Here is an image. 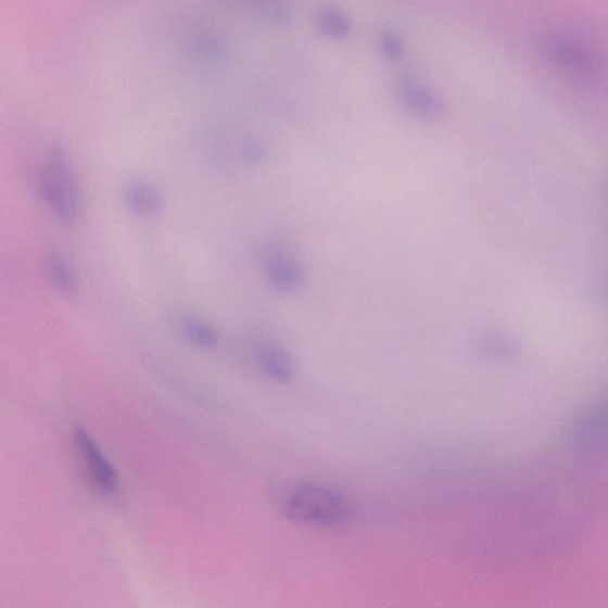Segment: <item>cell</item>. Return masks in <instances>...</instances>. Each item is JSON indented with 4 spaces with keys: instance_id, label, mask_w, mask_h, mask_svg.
I'll return each mask as SVG.
<instances>
[{
    "instance_id": "6da1fadb",
    "label": "cell",
    "mask_w": 608,
    "mask_h": 608,
    "mask_svg": "<svg viewBox=\"0 0 608 608\" xmlns=\"http://www.w3.org/2000/svg\"><path fill=\"white\" fill-rule=\"evenodd\" d=\"M37 190L43 204L62 225L74 226L80 219L81 194L73 164L65 149L53 145L46 154L37 177Z\"/></svg>"
},
{
    "instance_id": "7a4b0ae2",
    "label": "cell",
    "mask_w": 608,
    "mask_h": 608,
    "mask_svg": "<svg viewBox=\"0 0 608 608\" xmlns=\"http://www.w3.org/2000/svg\"><path fill=\"white\" fill-rule=\"evenodd\" d=\"M283 511L291 521L325 528L345 525L356 514L344 494L314 484L291 490L284 499Z\"/></svg>"
},
{
    "instance_id": "3957f363",
    "label": "cell",
    "mask_w": 608,
    "mask_h": 608,
    "mask_svg": "<svg viewBox=\"0 0 608 608\" xmlns=\"http://www.w3.org/2000/svg\"><path fill=\"white\" fill-rule=\"evenodd\" d=\"M544 55L552 65L570 78L590 86L604 80L603 62L595 50L584 40L569 34H556L543 45Z\"/></svg>"
},
{
    "instance_id": "277c9868",
    "label": "cell",
    "mask_w": 608,
    "mask_h": 608,
    "mask_svg": "<svg viewBox=\"0 0 608 608\" xmlns=\"http://www.w3.org/2000/svg\"><path fill=\"white\" fill-rule=\"evenodd\" d=\"M72 435L74 445L78 448L93 484L105 496H112L119 489V476L116 468L85 427L75 426Z\"/></svg>"
},
{
    "instance_id": "5b68a950",
    "label": "cell",
    "mask_w": 608,
    "mask_h": 608,
    "mask_svg": "<svg viewBox=\"0 0 608 608\" xmlns=\"http://www.w3.org/2000/svg\"><path fill=\"white\" fill-rule=\"evenodd\" d=\"M394 91L401 106L418 118L434 121L445 112V103L434 88L415 76L400 75Z\"/></svg>"
},
{
    "instance_id": "8992f818",
    "label": "cell",
    "mask_w": 608,
    "mask_h": 608,
    "mask_svg": "<svg viewBox=\"0 0 608 608\" xmlns=\"http://www.w3.org/2000/svg\"><path fill=\"white\" fill-rule=\"evenodd\" d=\"M259 258L262 269L275 289L282 293H293L302 287V266L284 248L266 244L261 249Z\"/></svg>"
},
{
    "instance_id": "52a82bcc",
    "label": "cell",
    "mask_w": 608,
    "mask_h": 608,
    "mask_svg": "<svg viewBox=\"0 0 608 608\" xmlns=\"http://www.w3.org/2000/svg\"><path fill=\"white\" fill-rule=\"evenodd\" d=\"M253 357L259 369L276 382L287 383L294 376V365L288 352L273 340H258L253 346Z\"/></svg>"
},
{
    "instance_id": "ba28073f",
    "label": "cell",
    "mask_w": 608,
    "mask_h": 608,
    "mask_svg": "<svg viewBox=\"0 0 608 608\" xmlns=\"http://www.w3.org/2000/svg\"><path fill=\"white\" fill-rule=\"evenodd\" d=\"M183 55L202 67H218L228 58L225 38L215 33H202L190 37L183 47Z\"/></svg>"
},
{
    "instance_id": "9c48e42d",
    "label": "cell",
    "mask_w": 608,
    "mask_h": 608,
    "mask_svg": "<svg viewBox=\"0 0 608 608\" xmlns=\"http://www.w3.org/2000/svg\"><path fill=\"white\" fill-rule=\"evenodd\" d=\"M123 199L126 208L139 217H155L162 210L161 194L157 188L148 181L135 180L126 185Z\"/></svg>"
},
{
    "instance_id": "30bf717a",
    "label": "cell",
    "mask_w": 608,
    "mask_h": 608,
    "mask_svg": "<svg viewBox=\"0 0 608 608\" xmlns=\"http://www.w3.org/2000/svg\"><path fill=\"white\" fill-rule=\"evenodd\" d=\"M43 266L49 280L65 294H74L78 289V278L73 266L56 250H49L43 257Z\"/></svg>"
},
{
    "instance_id": "8fae6325",
    "label": "cell",
    "mask_w": 608,
    "mask_h": 608,
    "mask_svg": "<svg viewBox=\"0 0 608 608\" xmlns=\"http://www.w3.org/2000/svg\"><path fill=\"white\" fill-rule=\"evenodd\" d=\"M180 331L189 344L195 347L210 350L219 344L218 329L194 316H186L181 319Z\"/></svg>"
},
{
    "instance_id": "7c38bea8",
    "label": "cell",
    "mask_w": 608,
    "mask_h": 608,
    "mask_svg": "<svg viewBox=\"0 0 608 608\" xmlns=\"http://www.w3.org/2000/svg\"><path fill=\"white\" fill-rule=\"evenodd\" d=\"M316 29L331 40H345L351 35L352 23L345 12L337 8H326L315 17Z\"/></svg>"
},
{
    "instance_id": "4fadbf2b",
    "label": "cell",
    "mask_w": 608,
    "mask_h": 608,
    "mask_svg": "<svg viewBox=\"0 0 608 608\" xmlns=\"http://www.w3.org/2000/svg\"><path fill=\"white\" fill-rule=\"evenodd\" d=\"M380 54L390 62L401 61L404 56V46L401 38L389 30L383 31L378 37Z\"/></svg>"
},
{
    "instance_id": "5bb4252c",
    "label": "cell",
    "mask_w": 608,
    "mask_h": 608,
    "mask_svg": "<svg viewBox=\"0 0 608 608\" xmlns=\"http://www.w3.org/2000/svg\"><path fill=\"white\" fill-rule=\"evenodd\" d=\"M256 11L258 18L273 25H286L291 20V11L281 3H264Z\"/></svg>"
},
{
    "instance_id": "9a60e30c",
    "label": "cell",
    "mask_w": 608,
    "mask_h": 608,
    "mask_svg": "<svg viewBox=\"0 0 608 608\" xmlns=\"http://www.w3.org/2000/svg\"><path fill=\"white\" fill-rule=\"evenodd\" d=\"M240 155H242L245 162L258 163L266 157V147L258 139H249V141L242 144Z\"/></svg>"
}]
</instances>
